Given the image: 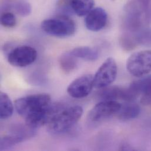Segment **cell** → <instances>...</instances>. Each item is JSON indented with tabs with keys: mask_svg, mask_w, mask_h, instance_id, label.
Here are the masks:
<instances>
[{
	"mask_svg": "<svg viewBox=\"0 0 151 151\" xmlns=\"http://www.w3.org/2000/svg\"><path fill=\"white\" fill-rule=\"evenodd\" d=\"M121 104L116 101H102L95 105L89 111L88 119L96 123L116 115L121 108Z\"/></svg>",
	"mask_w": 151,
	"mask_h": 151,
	"instance_id": "7",
	"label": "cell"
},
{
	"mask_svg": "<svg viewBox=\"0 0 151 151\" xmlns=\"http://www.w3.org/2000/svg\"><path fill=\"white\" fill-rule=\"evenodd\" d=\"M0 117L2 119L10 118L14 112V106L9 96L5 92L0 93Z\"/></svg>",
	"mask_w": 151,
	"mask_h": 151,
	"instance_id": "18",
	"label": "cell"
},
{
	"mask_svg": "<svg viewBox=\"0 0 151 151\" xmlns=\"http://www.w3.org/2000/svg\"><path fill=\"white\" fill-rule=\"evenodd\" d=\"M117 73L118 67L115 60L107 58L93 76V87L101 89L109 86L115 80Z\"/></svg>",
	"mask_w": 151,
	"mask_h": 151,
	"instance_id": "6",
	"label": "cell"
},
{
	"mask_svg": "<svg viewBox=\"0 0 151 151\" xmlns=\"http://www.w3.org/2000/svg\"><path fill=\"white\" fill-rule=\"evenodd\" d=\"M57 5L59 9L63 12L67 14H68L70 12H73L70 4V0H60L58 2Z\"/></svg>",
	"mask_w": 151,
	"mask_h": 151,
	"instance_id": "23",
	"label": "cell"
},
{
	"mask_svg": "<svg viewBox=\"0 0 151 151\" xmlns=\"http://www.w3.org/2000/svg\"><path fill=\"white\" fill-rule=\"evenodd\" d=\"M121 150H131L132 148H131L129 146H128V145L127 144H123L122 146H121Z\"/></svg>",
	"mask_w": 151,
	"mask_h": 151,
	"instance_id": "24",
	"label": "cell"
},
{
	"mask_svg": "<svg viewBox=\"0 0 151 151\" xmlns=\"http://www.w3.org/2000/svg\"><path fill=\"white\" fill-rule=\"evenodd\" d=\"M51 104V98L48 94L40 93L17 99L15 108L19 115L26 118L42 111Z\"/></svg>",
	"mask_w": 151,
	"mask_h": 151,
	"instance_id": "2",
	"label": "cell"
},
{
	"mask_svg": "<svg viewBox=\"0 0 151 151\" xmlns=\"http://www.w3.org/2000/svg\"><path fill=\"white\" fill-rule=\"evenodd\" d=\"M1 24L6 28H12L15 26L17 19L15 15L11 12H5L1 14Z\"/></svg>",
	"mask_w": 151,
	"mask_h": 151,
	"instance_id": "21",
	"label": "cell"
},
{
	"mask_svg": "<svg viewBox=\"0 0 151 151\" xmlns=\"http://www.w3.org/2000/svg\"><path fill=\"white\" fill-rule=\"evenodd\" d=\"M129 88L138 96L151 95V75L140 77L133 81Z\"/></svg>",
	"mask_w": 151,
	"mask_h": 151,
	"instance_id": "14",
	"label": "cell"
},
{
	"mask_svg": "<svg viewBox=\"0 0 151 151\" xmlns=\"http://www.w3.org/2000/svg\"><path fill=\"white\" fill-rule=\"evenodd\" d=\"M76 57L70 52H67L61 55L59 58V64L61 69L66 74L74 71L77 67V61Z\"/></svg>",
	"mask_w": 151,
	"mask_h": 151,
	"instance_id": "17",
	"label": "cell"
},
{
	"mask_svg": "<svg viewBox=\"0 0 151 151\" xmlns=\"http://www.w3.org/2000/svg\"><path fill=\"white\" fill-rule=\"evenodd\" d=\"M112 1H114V0H112Z\"/></svg>",
	"mask_w": 151,
	"mask_h": 151,
	"instance_id": "25",
	"label": "cell"
},
{
	"mask_svg": "<svg viewBox=\"0 0 151 151\" xmlns=\"http://www.w3.org/2000/svg\"><path fill=\"white\" fill-rule=\"evenodd\" d=\"M93 87V76L86 74L81 76L73 81L67 88L68 93L74 98L87 96Z\"/></svg>",
	"mask_w": 151,
	"mask_h": 151,
	"instance_id": "9",
	"label": "cell"
},
{
	"mask_svg": "<svg viewBox=\"0 0 151 151\" xmlns=\"http://www.w3.org/2000/svg\"><path fill=\"white\" fill-rule=\"evenodd\" d=\"M129 73L140 78L148 75L151 71V50H144L132 54L127 61Z\"/></svg>",
	"mask_w": 151,
	"mask_h": 151,
	"instance_id": "4",
	"label": "cell"
},
{
	"mask_svg": "<svg viewBox=\"0 0 151 151\" xmlns=\"http://www.w3.org/2000/svg\"><path fill=\"white\" fill-rule=\"evenodd\" d=\"M125 14L140 19L147 27L151 25V0H130L124 6Z\"/></svg>",
	"mask_w": 151,
	"mask_h": 151,
	"instance_id": "8",
	"label": "cell"
},
{
	"mask_svg": "<svg viewBox=\"0 0 151 151\" xmlns=\"http://www.w3.org/2000/svg\"><path fill=\"white\" fill-rule=\"evenodd\" d=\"M16 12L21 17H27L29 15L32 11V8L29 3L24 1H20L15 5Z\"/></svg>",
	"mask_w": 151,
	"mask_h": 151,
	"instance_id": "22",
	"label": "cell"
},
{
	"mask_svg": "<svg viewBox=\"0 0 151 151\" xmlns=\"http://www.w3.org/2000/svg\"><path fill=\"white\" fill-rule=\"evenodd\" d=\"M35 129L25 127H18L11 134L2 137L1 139L0 149L1 151L8 150L15 145L23 142L34 135Z\"/></svg>",
	"mask_w": 151,
	"mask_h": 151,
	"instance_id": "11",
	"label": "cell"
},
{
	"mask_svg": "<svg viewBox=\"0 0 151 151\" xmlns=\"http://www.w3.org/2000/svg\"><path fill=\"white\" fill-rule=\"evenodd\" d=\"M108 15L104 9L101 7L93 8L86 16L85 24L86 28L93 32L102 29L106 25Z\"/></svg>",
	"mask_w": 151,
	"mask_h": 151,
	"instance_id": "12",
	"label": "cell"
},
{
	"mask_svg": "<svg viewBox=\"0 0 151 151\" xmlns=\"http://www.w3.org/2000/svg\"><path fill=\"white\" fill-rule=\"evenodd\" d=\"M99 89V91L97 93V98L101 101L121 99L126 102H131L133 99L132 95L128 88L108 86Z\"/></svg>",
	"mask_w": 151,
	"mask_h": 151,
	"instance_id": "10",
	"label": "cell"
},
{
	"mask_svg": "<svg viewBox=\"0 0 151 151\" xmlns=\"http://www.w3.org/2000/svg\"><path fill=\"white\" fill-rule=\"evenodd\" d=\"M70 4L74 13L79 17L86 15L94 5L93 0H70Z\"/></svg>",
	"mask_w": 151,
	"mask_h": 151,
	"instance_id": "16",
	"label": "cell"
},
{
	"mask_svg": "<svg viewBox=\"0 0 151 151\" xmlns=\"http://www.w3.org/2000/svg\"><path fill=\"white\" fill-rule=\"evenodd\" d=\"M134 34L135 35L138 45L151 47V28L150 27L144 28Z\"/></svg>",
	"mask_w": 151,
	"mask_h": 151,
	"instance_id": "20",
	"label": "cell"
},
{
	"mask_svg": "<svg viewBox=\"0 0 151 151\" xmlns=\"http://www.w3.org/2000/svg\"><path fill=\"white\" fill-rule=\"evenodd\" d=\"M76 58H81L87 61H95L99 58L98 51L89 47H79L70 51Z\"/></svg>",
	"mask_w": 151,
	"mask_h": 151,
	"instance_id": "15",
	"label": "cell"
},
{
	"mask_svg": "<svg viewBox=\"0 0 151 151\" xmlns=\"http://www.w3.org/2000/svg\"><path fill=\"white\" fill-rule=\"evenodd\" d=\"M37 58L35 48L28 45H20L11 49L8 54V63L15 67H25L32 64Z\"/></svg>",
	"mask_w": 151,
	"mask_h": 151,
	"instance_id": "5",
	"label": "cell"
},
{
	"mask_svg": "<svg viewBox=\"0 0 151 151\" xmlns=\"http://www.w3.org/2000/svg\"><path fill=\"white\" fill-rule=\"evenodd\" d=\"M83 115V109L80 106L63 108L47 125L48 131L54 134L67 132L79 121Z\"/></svg>",
	"mask_w": 151,
	"mask_h": 151,
	"instance_id": "1",
	"label": "cell"
},
{
	"mask_svg": "<svg viewBox=\"0 0 151 151\" xmlns=\"http://www.w3.org/2000/svg\"><path fill=\"white\" fill-rule=\"evenodd\" d=\"M119 41L121 47L125 51H132L138 46L134 34L124 32L120 37Z\"/></svg>",
	"mask_w": 151,
	"mask_h": 151,
	"instance_id": "19",
	"label": "cell"
},
{
	"mask_svg": "<svg viewBox=\"0 0 151 151\" xmlns=\"http://www.w3.org/2000/svg\"><path fill=\"white\" fill-rule=\"evenodd\" d=\"M41 26L44 32L58 38L72 36L76 30L74 21L66 15L45 19L42 22Z\"/></svg>",
	"mask_w": 151,
	"mask_h": 151,
	"instance_id": "3",
	"label": "cell"
},
{
	"mask_svg": "<svg viewBox=\"0 0 151 151\" xmlns=\"http://www.w3.org/2000/svg\"><path fill=\"white\" fill-rule=\"evenodd\" d=\"M140 114L141 108L137 104L134 102H127V103L121 105L116 116L119 120L127 121L137 118Z\"/></svg>",
	"mask_w": 151,
	"mask_h": 151,
	"instance_id": "13",
	"label": "cell"
}]
</instances>
